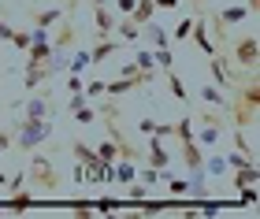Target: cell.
Segmentation results:
<instances>
[{
  "label": "cell",
  "instance_id": "obj_1",
  "mask_svg": "<svg viewBox=\"0 0 260 219\" xmlns=\"http://www.w3.org/2000/svg\"><path fill=\"white\" fill-rule=\"evenodd\" d=\"M22 178H26V190H38V193H60V171H56V160L49 153H38L34 149L30 160H26V171H22Z\"/></svg>",
  "mask_w": 260,
  "mask_h": 219
},
{
  "label": "cell",
  "instance_id": "obj_2",
  "mask_svg": "<svg viewBox=\"0 0 260 219\" xmlns=\"http://www.w3.org/2000/svg\"><path fill=\"white\" fill-rule=\"evenodd\" d=\"M11 130H15V145L19 153H34V149H41V145H49L52 141V134H56V126L52 119H30V115H19V119H11Z\"/></svg>",
  "mask_w": 260,
  "mask_h": 219
},
{
  "label": "cell",
  "instance_id": "obj_3",
  "mask_svg": "<svg viewBox=\"0 0 260 219\" xmlns=\"http://www.w3.org/2000/svg\"><path fill=\"white\" fill-rule=\"evenodd\" d=\"M227 56H231V63L238 67V71L253 75V71H256V60H260L256 33H253V30H245V33H238V38H227Z\"/></svg>",
  "mask_w": 260,
  "mask_h": 219
},
{
  "label": "cell",
  "instance_id": "obj_4",
  "mask_svg": "<svg viewBox=\"0 0 260 219\" xmlns=\"http://www.w3.org/2000/svg\"><path fill=\"white\" fill-rule=\"evenodd\" d=\"M175 137H179V156H182V164L186 171H201V160H205V149L197 145V137H193V115H182L179 123H175Z\"/></svg>",
  "mask_w": 260,
  "mask_h": 219
},
{
  "label": "cell",
  "instance_id": "obj_5",
  "mask_svg": "<svg viewBox=\"0 0 260 219\" xmlns=\"http://www.w3.org/2000/svg\"><path fill=\"white\" fill-rule=\"evenodd\" d=\"M219 115H223V112H205V115H201V130H193L197 145H205V149L219 145V134H223V126H227Z\"/></svg>",
  "mask_w": 260,
  "mask_h": 219
},
{
  "label": "cell",
  "instance_id": "obj_6",
  "mask_svg": "<svg viewBox=\"0 0 260 219\" xmlns=\"http://www.w3.org/2000/svg\"><path fill=\"white\" fill-rule=\"evenodd\" d=\"M30 208H38V201H34V193L22 186L15 193H8V197H0V212H11V215H22V212H30Z\"/></svg>",
  "mask_w": 260,
  "mask_h": 219
},
{
  "label": "cell",
  "instance_id": "obj_7",
  "mask_svg": "<svg viewBox=\"0 0 260 219\" xmlns=\"http://www.w3.org/2000/svg\"><path fill=\"white\" fill-rule=\"evenodd\" d=\"M145 160H149V167H160V171H168V164H171V153H168V145H164V137H160V134H149Z\"/></svg>",
  "mask_w": 260,
  "mask_h": 219
},
{
  "label": "cell",
  "instance_id": "obj_8",
  "mask_svg": "<svg viewBox=\"0 0 260 219\" xmlns=\"http://www.w3.org/2000/svg\"><path fill=\"white\" fill-rule=\"evenodd\" d=\"M115 22H119V19H115V11H112L108 4H97V8H93V26H97V41H101V38H115Z\"/></svg>",
  "mask_w": 260,
  "mask_h": 219
},
{
  "label": "cell",
  "instance_id": "obj_9",
  "mask_svg": "<svg viewBox=\"0 0 260 219\" xmlns=\"http://www.w3.org/2000/svg\"><path fill=\"white\" fill-rule=\"evenodd\" d=\"M45 82H52V71L45 63H26V67H22V86H26V93L41 89Z\"/></svg>",
  "mask_w": 260,
  "mask_h": 219
},
{
  "label": "cell",
  "instance_id": "obj_10",
  "mask_svg": "<svg viewBox=\"0 0 260 219\" xmlns=\"http://www.w3.org/2000/svg\"><path fill=\"white\" fill-rule=\"evenodd\" d=\"M190 38H193V45L205 56H212L216 52V45H212V33H208V22H205V11H197L193 15V30H190Z\"/></svg>",
  "mask_w": 260,
  "mask_h": 219
},
{
  "label": "cell",
  "instance_id": "obj_11",
  "mask_svg": "<svg viewBox=\"0 0 260 219\" xmlns=\"http://www.w3.org/2000/svg\"><path fill=\"white\" fill-rule=\"evenodd\" d=\"M119 52H123V41L119 38H101L89 49V63H104V60H112V56H119Z\"/></svg>",
  "mask_w": 260,
  "mask_h": 219
},
{
  "label": "cell",
  "instance_id": "obj_12",
  "mask_svg": "<svg viewBox=\"0 0 260 219\" xmlns=\"http://www.w3.org/2000/svg\"><path fill=\"white\" fill-rule=\"evenodd\" d=\"M201 100H205L208 108H216L227 115V104H231V97H227V89H219L216 82H208V86H201Z\"/></svg>",
  "mask_w": 260,
  "mask_h": 219
},
{
  "label": "cell",
  "instance_id": "obj_13",
  "mask_svg": "<svg viewBox=\"0 0 260 219\" xmlns=\"http://www.w3.org/2000/svg\"><path fill=\"white\" fill-rule=\"evenodd\" d=\"M249 15H253L249 4H231V8H219L212 19H216L219 26H238V22H242V19H249Z\"/></svg>",
  "mask_w": 260,
  "mask_h": 219
},
{
  "label": "cell",
  "instance_id": "obj_14",
  "mask_svg": "<svg viewBox=\"0 0 260 219\" xmlns=\"http://www.w3.org/2000/svg\"><path fill=\"white\" fill-rule=\"evenodd\" d=\"M26 115H30V119H49V115H52V97L34 89V97H26Z\"/></svg>",
  "mask_w": 260,
  "mask_h": 219
},
{
  "label": "cell",
  "instance_id": "obj_15",
  "mask_svg": "<svg viewBox=\"0 0 260 219\" xmlns=\"http://www.w3.org/2000/svg\"><path fill=\"white\" fill-rule=\"evenodd\" d=\"M141 38H145L152 49H164V45L171 41V38H168V30H164L160 22H152V19H149V22H141Z\"/></svg>",
  "mask_w": 260,
  "mask_h": 219
},
{
  "label": "cell",
  "instance_id": "obj_16",
  "mask_svg": "<svg viewBox=\"0 0 260 219\" xmlns=\"http://www.w3.org/2000/svg\"><path fill=\"white\" fill-rule=\"evenodd\" d=\"M201 171H205V178H223L231 167H227V160H223V153H212V156L201 160Z\"/></svg>",
  "mask_w": 260,
  "mask_h": 219
},
{
  "label": "cell",
  "instance_id": "obj_17",
  "mask_svg": "<svg viewBox=\"0 0 260 219\" xmlns=\"http://www.w3.org/2000/svg\"><path fill=\"white\" fill-rule=\"evenodd\" d=\"M115 38H119L123 45H134V41H141V26L130 22L126 15H119V22H115Z\"/></svg>",
  "mask_w": 260,
  "mask_h": 219
},
{
  "label": "cell",
  "instance_id": "obj_18",
  "mask_svg": "<svg viewBox=\"0 0 260 219\" xmlns=\"http://www.w3.org/2000/svg\"><path fill=\"white\" fill-rule=\"evenodd\" d=\"M60 19H63L60 8H34V11H30V22H34V26H56Z\"/></svg>",
  "mask_w": 260,
  "mask_h": 219
},
{
  "label": "cell",
  "instance_id": "obj_19",
  "mask_svg": "<svg viewBox=\"0 0 260 219\" xmlns=\"http://www.w3.org/2000/svg\"><path fill=\"white\" fill-rule=\"evenodd\" d=\"M164 75H168V89H171V97L179 100V104H186V100H190V89H186L182 75L175 71V67H171V71H164Z\"/></svg>",
  "mask_w": 260,
  "mask_h": 219
},
{
  "label": "cell",
  "instance_id": "obj_20",
  "mask_svg": "<svg viewBox=\"0 0 260 219\" xmlns=\"http://www.w3.org/2000/svg\"><path fill=\"white\" fill-rule=\"evenodd\" d=\"M186 193H190L193 201H205V197H212V186H208L205 171H193V175H190V190H186Z\"/></svg>",
  "mask_w": 260,
  "mask_h": 219
},
{
  "label": "cell",
  "instance_id": "obj_21",
  "mask_svg": "<svg viewBox=\"0 0 260 219\" xmlns=\"http://www.w3.org/2000/svg\"><path fill=\"white\" fill-rule=\"evenodd\" d=\"M71 156H75L82 167H93V164L101 160V156H97V149H89L86 141H71Z\"/></svg>",
  "mask_w": 260,
  "mask_h": 219
},
{
  "label": "cell",
  "instance_id": "obj_22",
  "mask_svg": "<svg viewBox=\"0 0 260 219\" xmlns=\"http://www.w3.org/2000/svg\"><path fill=\"white\" fill-rule=\"evenodd\" d=\"M49 52H52V38H49V41H30L26 63H45V60H49Z\"/></svg>",
  "mask_w": 260,
  "mask_h": 219
},
{
  "label": "cell",
  "instance_id": "obj_23",
  "mask_svg": "<svg viewBox=\"0 0 260 219\" xmlns=\"http://www.w3.org/2000/svg\"><path fill=\"white\" fill-rule=\"evenodd\" d=\"M152 15H156V4H152V0H138V4H134V11H130V22H138V26H141V22H149Z\"/></svg>",
  "mask_w": 260,
  "mask_h": 219
},
{
  "label": "cell",
  "instance_id": "obj_24",
  "mask_svg": "<svg viewBox=\"0 0 260 219\" xmlns=\"http://www.w3.org/2000/svg\"><path fill=\"white\" fill-rule=\"evenodd\" d=\"M256 178H260V167H256V164H249V167H238V171H234V193H238L242 186H253Z\"/></svg>",
  "mask_w": 260,
  "mask_h": 219
},
{
  "label": "cell",
  "instance_id": "obj_25",
  "mask_svg": "<svg viewBox=\"0 0 260 219\" xmlns=\"http://www.w3.org/2000/svg\"><path fill=\"white\" fill-rule=\"evenodd\" d=\"M89 67V49H78V52H71V60H67V75H82Z\"/></svg>",
  "mask_w": 260,
  "mask_h": 219
},
{
  "label": "cell",
  "instance_id": "obj_26",
  "mask_svg": "<svg viewBox=\"0 0 260 219\" xmlns=\"http://www.w3.org/2000/svg\"><path fill=\"white\" fill-rule=\"evenodd\" d=\"M152 63L160 67V71H171L175 67V56H171V45H164V49H152Z\"/></svg>",
  "mask_w": 260,
  "mask_h": 219
},
{
  "label": "cell",
  "instance_id": "obj_27",
  "mask_svg": "<svg viewBox=\"0 0 260 219\" xmlns=\"http://www.w3.org/2000/svg\"><path fill=\"white\" fill-rule=\"evenodd\" d=\"M223 160H227V167H231V171H238V167H249V164H256V160H253V156H245L242 149H231V153L223 156Z\"/></svg>",
  "mask_w": 260,
  "mask_h": 219
},
{
  "label": "cell",
  "instance_id": "obj_28",
  "mask_svg": "<svg viewBox=\"0 0 260 219\" xmlns=\"http://www.w3.org/2000/svg\"><path fill=\"white\" fill-rule=\"evenodd\" d=\"M134 67H138V71H145V75H156V63H152V52L149 49L134 52Z\"/></svg>",
  "mask_w": 260,
  "mask_h": 219
},
{
  "label": "cell",
  "instance_id": "obj_29",
  "mask_svg": "<svg viewBox=\"0 0 260 219\" xmlns=\"http://www.w3.org/2000/svg\"><path fill=\"white\" fill-rule=\"evenodd\" d=\"M71 119L82 123V126H89V123H97V108H93V104H82L78 112H71Z\"/></svg>",
  "mask_w": 260,
  "mask_h": 219
},
{
  "label": "cell",
  "instance_id": "obj_30",
  "mask_svg": "<svg viewBox=\"0 0 260 219\" xmlns=\"http://www.w3.org/2000/svg\"><path fill=\"white\" fill-rule=\"evenodd\" d=\"M123 208V201H115V197H101V201H93V212H104V215H112V212H119Z\"/></svg>",
  "mask_w": 260,
  "mask_h": 219
},
{
  "label": "cell",
  "instance_id": "obj_31",
  "mask_svg": "<svg viewBox=\"0 0 260 219\" xmlns=\"http://www.w3.org/2000/svg\"><path fill=\"white\" fill-rule=\"evenodd\" d=\"M145 193H149V186L141 178H134V182H126V197L130 201H145Z\"/></svg>",
  "mask_w": 260,
  "mask_h": 219
},
{
  "label": "cell",
  "instance_id": "obj_32",
  "mask_svg": "<svg viewBox=\"0 0 260 219\" xmlns=\"http://www.w3.org/2000/svg\"><path fill=\"white\" fill-rule=\"evenodd\" d=\"M8 45H15L19 52H26V49H30V30H19V26H15V30H11V41H8Z\"/></svg>",
  "mask_w": 260,
  "mask_h": 219
},
{
  "label": "cell",
  "instance_id": "obj_33",
  "mask_svg": "<svg viewBox=\"0 0 260 219\" xmlns=\"http://www.w3.org/2000/svg\"><path fill=\"white\" fill-rule=\"evenodd\" d=\"M138 178L145 182V186H156V182H164V171H160V167H149V164H145V171H138Z\"/></svg>",
  "mask_w": 260,
  "mask_h": 219
},
{
  "label": "cell",
  "instance_id": "obj_34",
  "mask_svg": "<svg viewBox=\"0 0 260 219\" xmlns=\"http://www.w3.org/2000/svg\"><path fill=\"white\" fill-rule=\"evenodd\" d=\"M238 193H242V197H238V208H253V204H256V182H253V186H242Z\"/></svg>",
  "mask_w": 260,
  "mask_h": 219
},
{
  "label": "cell",
  "instance_id": "obj_35",
  "mask_svg": "<svg viewBox=\"0 0 260 219\" xmlns=\"http://www.w3.org/2000/svg\"><path fill=\"white\" fill-rule=\"evenodd\" d=\"M171 190V197H186V190H190V178H164Z\"/></svg>",
  "mask_w": 260,
  "mask_h": 219
},
{
  "label": "cell",
  "instance_id": "obj_36",
  "mask_svg": "<svg viewBox=\"0 0 260 219\" xmlns=\"http://www.w3.org/2000/svg\"><path fill=\"white\" fill-rule=\"evenodd\" d=\"M11 141H15V130H11V123H8V126H0V156L11 149Z\"/></svg>",
  "mask_w": 260,
  "mask_h": 219
},
{
  "label": "cell",
  "instance_id": "obj_37",
  "mask_svg": "<svg viewBox=\"0 0 260 219\" xmlns=\"http://www.w3.org/2000/svg\"><path fill=\"white\" fill-rule=\"evenodd\" d=\"M190 30H193V15L182 19L179 26H175V41H190Z\"/></svg>",
  "mask_w": 260,
  "mask_h": 219
},
{
  "label": "cell",
  "instance_id": "obj_38",
  "mask_svg": "<svg viewBox=\"0 0 260 219\" xmlns=\"http://www.w3.org/2000/svg\"><path fill=\"white\" fill-rule=\"evenodd\" d=\"M97 156H101V160H115V156H119V153H115V141H112V137L97 145Z\"/></svg>",
  "mask_w": 260,
  "mask_h": 219
},
{
  "label": "cell",
  "instance_id": "obj_39",
  "mask_svg": "<svg viewBox=\"0 0 260 219\" xmlns=\"http://www.w3.org/2000/svg\"><path fill=\"white\" fill-rule=\"evenodd\" d=\"M86 82H82V75H67V93H82Z\"/></svg>",
  "mask_w": 260,
  "mask_h": 219
},
{
  "label": "cell",
  "instance_id": "obj_40",
  "mask_svg": "<svg viewBox=\"0 0 260 219\" xmlns=\"http://www.w3.org/2000/svg\"><path fill=\"white\" fill-rule=\"evenodd\" d=\"M134 4H138V0H115V11H119V15H130Z\"/></svg>",
  "mask_w": 260,
  "mask_h": 219
},
{
  "label": "cell",
  "instance_id": "obj_41",
  "mask_svg": "<svg viewBox=\"0 0 260 219\" xmlns=\"http://www.w3.org/2000/svg\"><path fill=\"white\" fill-rule=\"evenodd\" d=\"M141 134H160V123L156 119H141Z\"/></svg>",
  "mask_w": 260,
  "mask_h": 219
},
{
  "label": "cell",
  "instance_id": "obj_42",
  "mask_svg": "<svg viewBox=\"0 0 260 219\" xmlns=\"http://www.w3.org/2000/svg\"><path fill=\"white\" fill-rule=\"evenodd\" d=\"M86 97H104V82H89L86 86Z\"/></svg>",
  "mask_w": 260,
  "mask_h": 219
},
{
  "label": "cell",
  "instance_id": "obj_43",
  "mask_svg": "<svg viewBox=\"0 0 260 219\" xmlns=\"http://www.w3.org/2000/svg\"><path fill=\"white\" fill-rule=\"evenodd\" d=\"M152 4H156V11H171V8H179L182 0H152Z\"/></svg>",
  "mask_w": 260,
  "mask_h": 219
},
{
  "label": "cell",
  "instance_id": "obj_44",
  "mask_svg": "<svg viewBox=\"0 0 260 219\" xmlns=\"http://www.w3.org/2000/svg\"><path fill=\"white\" fill-rule=\"evenodd\" d=\"M11 30H15V26H11V22H4V19H0V41H11Z\"/></svg>",
  "mask_w": 260,
  "mask_h": 219
},
{
  "label": "cell",
  "instance_id": "obj_45",
  "mask_svg": "<svg viewBox=\"0 0 260 219\" xmlns=\"http://www.w3.org/2000/svg\"><path fill=\"white\" fill-rule=\"evenodd\" d=\"M193 4H197V11H205V8H208V0H193Z\"/></svg>",
  "mask_w": 260,
  "mask_h": 219
},
{
  "label": "cell",
  "instance_id": "obj_46",
  "mask_svg": "<svg viewBox=\"0 0 260 219\" xmlns=\"http://www.w3.org/2000/svg\"><path fill=\"white\" fill-rule=\"evenodd\" d=\"M89 4H93V8H97V4H112V0H89Z\"/></svg>",
  "mask_w": 260,
  "mask_h": 219
}]
</instances>
